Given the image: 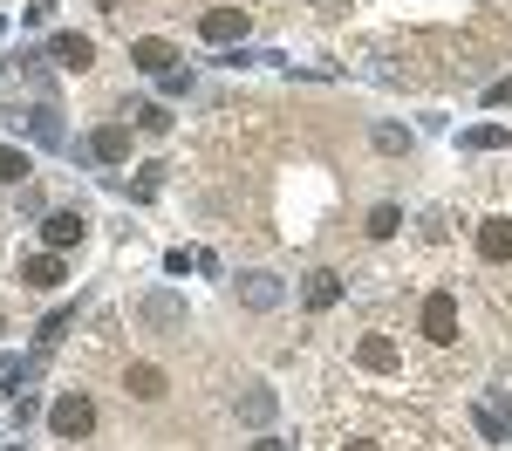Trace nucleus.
Wrapping results in <instances>:
<instances>
[{"instance_id":"nucleus-1","label":"nucleus","mask_w":512,"mask_h":451,"mask_svg":"<svg viewBox=\"0 0 512 451\" xmlns=\"http://www.w3.org/2000/svg\"><path fill=\"white\" fill-rule=\"evenodd\" d=\"M48 431H55V438H69V445L89 438V431H96V404H89L82 390H62V397L48 404Z\"/></svg>"},{"instance_id":"nucleus-2","label":"nucleus","mask_w":512,"mask_h":451,"mask_svg":"<svg viewBox=\"0 0 512 451\" xmlns=\"http://www.w3.org/2000/svg\"><path fill=\"white\" fill-rule=\"evenodd\" d=\"M239 308H253V315H274L280 301H287V287H280V274H267V267H253V274H239L233 281Z\"/></svg>"},{"instance_id":"nucleus-3","label":"nucleus","mask_w":512,"mask_h":451,"mask_svg":"<svg viewBox=\"0 0 512 451\" xmlns=\"http://www.w3.org/2000/svg\"><path fill=\"white\" fill-rule=\"evenodd\" d=\"M137 322L151 328V335H178V328H185V301L164 294V287H151V294L137 301Z\"/></svg>"},{"instance_id":"nucleus-4","label":"nucleus","mask_w":512,"mask_h":451,"mask_svg":"<svg viewBox=\"0 0 512 451\" xmlns=\"http://www.w3.org/2000/svg\"><path fill=\"white\" fill-rule=\"evenodd\" d=\"M48 62H55V69H69V76H82V69L96 62V41L76 35V28H62V35L48 41Z\"/></svg>"},{"instance_id":"nucleus-5","label":"nucleus","mask_w":512,"mask_h":451,"mask_svg":"<svg viewBox=\"0 0 512 451\" xmlns=\"http://www.w3.org/2000/svg\"><path fill=\"white\" fill-rule=\"evenodd\" d=\"M233 410H239V424H253V431H267V424L280 417V397L267 390V383H246V390L233 397Z\"/></svg>"},{"instance_id":"nucleus-6","label":"nucleus","mask_w":512,"mask_h":451,"mask_svg":"<svg viewBox=\"0 0 512 451\" xmlns=\"http://www.w3.org/2000/svg\"><path fill=\"white\" fill-rule=\"evenodd\" d=\"M424 342H458V294H431L424 301Z\"/></svg>"},{"instance_id":"nucleus-7","label":"nucleus","mask_w":512,"mask_h":451,"mask_svg":"<svg viewBox=\"0 0 512 451\" xmlns=\"http://www.w3.org/2000/svg\"><path fill=\"white\" fill-rule=\"evenodd\" d=\"M82 233H89V219H82V212H48V219H41V240H48V253H69V246H82Z\"/></svg>"},{"instance_id":"nucleus-8","label":"nucleus","mask_w":512,"mask_h":451,"mask_svg":"<svg viewBox=\"0 0 512 451\" xmlns=\"http://www.w3.org/2000/svg\"><path fill=\"white\" fill-rule=\"evenodd\" d=\"M28 137H35V144H48V151H62V144H69V130H62V110H55V96H41L35 110H28Z\"/></svg>"},{"instance_id":"nucleus-9","label":"nucleus","mask_w":512,"mask_h":451,"mask_svg":"<svg viewBox=\"0 0 512 451\" xmlns=\"http://www.w3.org/2000/svg\"><path fill=\"white\" fill-rule=\"evenodd\" d=\"M130 62H137L144 76H171V69H178V48L158 41V35H144V41H130Z\"/></svg>"},{"instance_id":"nucleus-10","label":"nucleus","mask_w":512,"mask_h":451,"mask_svg":"<svg viewBox=\"0 0 512 451\" xmlns=\"http://www.w3.org/2000/svg\"><path fill=\"white\" fill-rule=\"evenodd\" d=\"M198 35L205 41H239L246 35V7H205V14H198Z\"/></svg>"},{"instance_id":"nucleus-11","label":"nucleus","mask_w":512,"mask_h":451,"mask_svg":"<svg viewBox=\"0 0 512 451\" xmlns=\"http://www.w3.org/2000/svg\"><path fill=\"white\" fill-rule=\"evenodd\" d=\"M82 151H89L96 164H123V158H130V123H103V130L82 144Z\"/></svg>"},{"instance_id":"nucleus-12","label":"nucleus","mask_w":512,"mask_h":451,"mask_svg":"<svg viewBox=\"0 0 512 451\" xmlns=\"http://www.w3.org/2000/svg\"><path fill=\"white\" fill-rule=\"evenodd\" d=\"M355 363H362V369H376V376H390V369L403 363V356H396V342H390V335H362V342H355Z\"/></svg>"},{"instance_id":"nucleus-13","label":"nucleus","mask_w":512,"mask_h":451,"mask_svg":"<svg viewBox=\"0 0 512 451\" xmlns=\"http://www.w3.org/2000/svg\"><path fill=\"white\" fill-rule=\"evenodd\" d=\"M478 253L485 260H512V219H478Z\"/></svg>"},{"instance_id":"nucleus-14","label":"nucleus","mask_w":512,"mask_h":451,"mask_svg":"<svg viewBox=\"0 0 512 451\" xmlns=\"http://www.w3.org/2000/svg\"><path fill=\"white\" fill-rule=\"evenodd\" d=\"M301 301H308V308H335V301H342V274H328V267H315V274H308V287H301Z\"/></svg>"},{"instance_id":"nucleus-15","label":"nucleus","mask_w":512,"mask_h":451,"mask_svg":"<svg viewBox=\"0 0 512 451\" xmlns=\"http://www.w3.org/2000/svg\"><path fill=\"white\" fill-rule=\"evenodd\" d=\"M21 281H28V287H62V281H69V267H62V253H35V260L21 267Z\"/></svg>"},{"instance_id":"nucleus-16","label":"nucleus","mask_w":512,"mask_h":451,"mask_svg":"<svg viewBox=\"0 0 512 451\" xmlns=\"http://www.w3.org/2000/svg\"><path fill=\"white\" fill-rule=\"evenodd\" d=\"M130 397H137V404H158L164 397V369L158 363H130Z\"/></svg>"},{"instance_id":"nucleus-17","label":"nucleus","mask_w":512,"mask_h":451,"mask_svg":"<svg viewBox=\"0 0 512 451\" xmlns=\"http://www.w3.org/2000/svg\"><path fill=\"white\" fill-rule=\"evenodd\" d=\"M472 424H478V438H485V445H512V424L492 404H472Z\"/></svg>"},{"instance_id":"nucleus-18","label":"nucleus","mask_w":512,"mask_h":451,"mask_svg":"<svg viewBox=\"0 0 512 451\" xmlns=\"http://www.w3.org/2000/svg\"><path fill=\"white\" fill-rule=\"evenodd\" d=\"M458 144H465V151H499V144H506V123H472Z\"/></svg>"},{"instance_id":"nucleus-19","label":"nucleus","mask_w":512,"mask_h":451,"mask_svg":"<svg viewBox=\"0 0 512 451\" xmlns=\"http://www.w3.org/2000/svg\"><path fill=\"white\" fill-rule=\"evenodd\" d=\"M35 164H28V151H14V144H0V185H21Z\"/></svg>"},{"instance_id":"nucleus-20","label":"nucleus","mask_w":512,"mask_h":451,"mask_svg":"<svg viewBox=\"0 0 512 451\" xmlns=\"http://www.w3.org/2000/svg\"><path fill=\"white\" fill-rule=\"evenodd\" d=\"M369 144H376V151H410V130H403V123H376V130H369Z\"/></svg>"},{"instance_id":"nucleus-21","label":"nucleus","mask_w":512,"mask_h":451,"mask_svg":"<svg viewBox=\"0 0 512 451\" xmlns=\"http://www.w3.org/2000/svg\"><path fill=\"white\" fill-rule=\"evenodd\" d=\"M396 233H403V212L396 205H376L369 212V240H396Z\"/></svg>"},{"instance_id":"nucleus-22","label":"nucleus","mask_w":512,"mask_h":451,"mask_svg":"<svg viewBox=\"0 0 512 451\" xmlns=\"http://www.w3.org/2000/svg\"><path fill=\"white\" fill-rule=\"evenodd\" d=\"M35 363H21V356H0V397H14V383H28Z\"/></svg>"},{"instance_id":"nucleus-23","label":"nucleus","mask_w":512,"mask_h":451,"mask_svg":"<svg viewBox=\"0 0 512 451\" xmlns=\"http://www.w3.org/2000/svg\"><path fill=\"white\" fill-rule=\"evenodd\" d=\"M76 322V308H55V315H48V322H41V349H55V342H62V328Z\"/></svg>"},{"instance_id":"nucleus-24","label":"nucleus","mask_w":512,"mask_h":451,"mask_svg":"<svg viewBox=\"0 0 512 451\" xmlns=\"http://www.w3.org/2000/svg\"><path fill=\"white\" fill-rule=\"evenodd\" d=\"M130 117L144 123V130H171V110H164V103H137V110H130Z\"/></svg>"},{"instance_id":"nucleus-25","label":"nucleus","mask_w":512,"mask_h":451,"mask_svg":"<svg viewBox=\"0 0 512 451\" xmlns=\"http://www.w3.org/2000/svg\"><path fill=\"white\" fill-rule=\"evenodd\" d=\"M485 103H492V110H506V103H512V76L492 82V89H485Z\"/></svg>"},{"instance_id":"nucleus-26","label":"nucleus","mask_w":512,"mask_h":451,"mask_svg":"<svg viewBox=\"0 0 512 451\" xmlns=\"http://www.w3.org/2000/svg\"><path fill=\"white\" fill-rule=\"evenodd\" d=\"M253 451H287V445H280V438H260V445H253Z\"/></svg>"},{"instance_id":"nucleus-27","label":"nucleus","mask_w":512,"mask_h":451,"mask_svg":"<svg viewBox=\"0 0 512 451\" xmlns=\"http://www.w3.org/2000/svg\"><path fill=\"white\" fill-rule=\"evenodd\" d=\"M349 451H376V445H349Z\"/></svg>"}]
</instances>
